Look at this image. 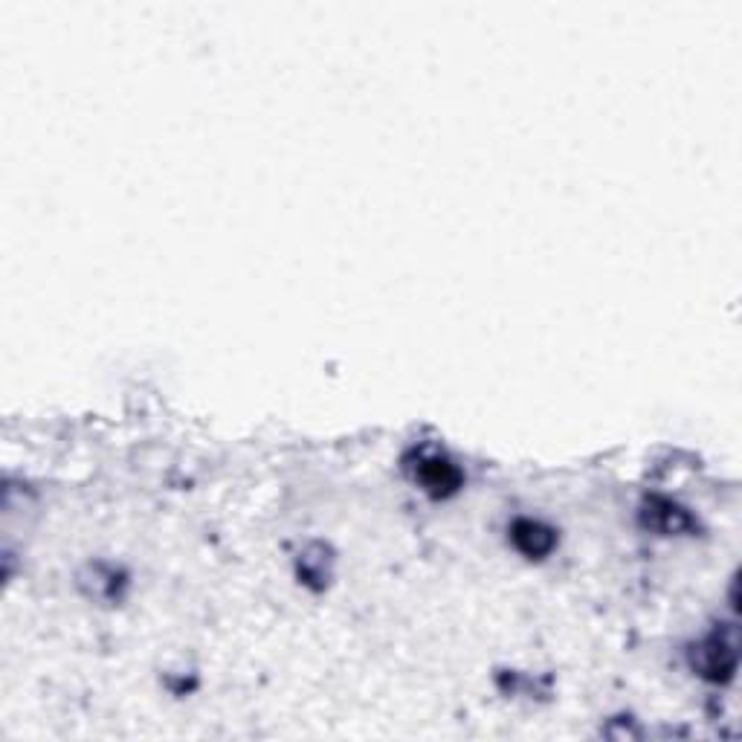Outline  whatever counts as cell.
<instances>
[{
    "label": "cell",
    "instance_id": "cell-1",
    "mask_svg": "<svg viewBox=\"0 0 742 742\" xmlns=\"http://www.w3.org/2000/svg\"><path fill=\"white\" fill-rule=\"evenodd\" d=\"M693 664H696V667L702 670V676H708V679H728V676L734 673V664H737V650H734V644H725V641L716 635V638L705 641V644L696 650Z\"/></svg>",
    "mask_w": 742,
    "mask_h": 742
},
{
    "label": "cell",
    "instance_id": "cell-2",
    "mask_svg": "<svg viewBox=\"0 0 742 742\" xmlns=\"http://www.w3.org/2000/svg\"><path fill=\"white\" fill-rule=\"evenodd\" d=\"M418 479L435 496H450L461 485V473L447 458H424L418 467Z\"/></svg>",
    "mask_w": 742,
    "mask_h": 742
},
{
    "label": "cell",
    "instance_id": "cell-3",
    "mask_svg": "<svg viewBox=\"0 0 742 742\" xmlns=\"http://www.w3.org/2000/svg\"><path fill=\"white\" fill-rule=\"evenodd\" d=\"M511 537H514V545L525 557H545L554 548V543H557V537H554L551 528H545L540 522H531V519L516 522Z\"/></svg>",
    "mask_w": 742,
    "mask_h": 742
},
{
    "label": "cell",
    "instance_id": "cell-4",
    "mask_svg": "<svg viewBox=\"0 0 742 742\" xmlns=\"http://www.w3.org/2000/svg\"><path fill=\"white\" fill-rule=\"evenodd\" d=\"M647 525H653L664 534H676V531L690 528V519L682 508H676L670 502H653V505H647Z\"/></svg>",
    "mask_w": 742,
    "mask_h": 742
}]
</instances>
